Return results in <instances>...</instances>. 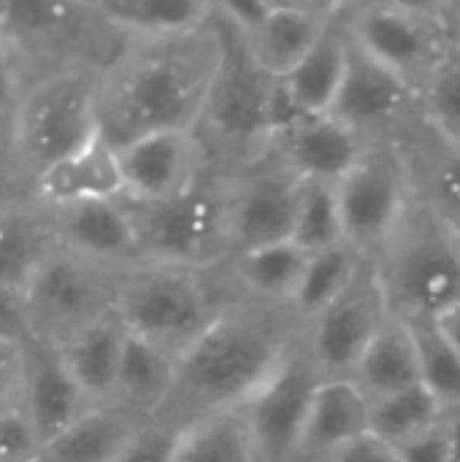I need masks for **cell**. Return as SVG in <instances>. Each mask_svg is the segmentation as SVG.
Segmentation results:
<instances>
[{"label":"cell","instance_id":"obj_9","mask_svg":"<svg viewBox=\"0 0 460 462\" xmlns=\"http://www.w3.org/2000/svg\"><path fill=\"white\" fill-rule=\"evenodd\" d=\"M333 187L344 244L361 257L377 260L412 203L399 149L393 143H371Z\"/></svg>","mask_w":460,"mask_h":462},{"label":"cell","instance_id":"obj_38","mask_svg":"<svg viewBox=\"0 0 460 462\" xmlns=\"http://www.w3.org/2000/svg\"><path fill=\"white\" fill-rule=\"evenodd\" d=\"M41 449V441L24 417V411L8 409L0 414V462H33Z\"/></svg>","mask_w":460,"mask_h":462},{"label":"cell","instance_id":"obj_16","mask_svg":"<svg viewBox=\"0 0 460 462\" xmlns=\"http://www.w3.org/2000/svg\"><path fill=\"white\" fill-rule=\"evenodd\" d=\"M114 152L122 173V198L133 203L174 198L217 171L198 130L152 133Z\"/></svg>","mask_w":460,"mask_h":462},{"label":"cell","instance_id":"obj_30","mask_svg":"<svg viewBox=\"0 0 460 462\" xmlns=\"http://www.w3.org/2000/svg\"><path fill=\"white\" fill-rule=\"evenodd\" d=\"M344 68H347V35L336 19L320 35V41L306 51V57L279 79L285 81L287 92L301 106V111L306 116H317L331 111L344 79Z\"/></svg>","mask_w":460,"mask_h":462},{"label":"cell","instance_id":"obj_23","mask_svg":"<svg viewBox=\"0 0 460 462\" xmlns=\"http://www.w3.org/2000/svg\"><path fill=\"white\" fill-rule=\"evenodd\" d=\"M33 198L41 206L122 198V173L117 152L98 135L76 154L46 168L33 181Z\"/></svg>","mask_w":460,"mask_h":462},{"label":"cell","instance_id":"obj_47","mask_svg":"<svg viewBox=\"0 0 460 462\" xmlns=\"http://www.w3.org/2000/svg\"><path fill=\"white\" fill-rule=\"evenodd\" d=\"M374 3H385L399 11H407V14H415V16H423V19L450 27L460 0H374Z\"/></svg>","mask_w":460,"mask_h":462},{"label":"cell","instance_id":"obj_3","mask_svg":"<svg viewBox=\"0 0 460 462\" xmlns=\"http://www.w3.org/2000/svg\"><path fill=\"white\" fill-rule=\"evenodd\" d=\"M92 0H0V43L22 87L57 70H103L125 46Z\"/></svg>","mask_w":460,"mask_h":462},{"label":"cell","instance_id":"obj_22","mask_svg":"<svg viewBox=\"0 0 460 462\" xmlns=\"http://www.w3.org/2000/svg\"><path fill=\"white\" fill-rule=\"evenodd\" d=\"M363 433H369V398L352 379H323L306 414L296 462L323 460Z\"/></svg>","mask_w":460,"mask_h":462},{"label":"cell","instance_id":"obj_12","mask_svg":"<svg viewBox=\"0 0 460 462\" xmlns=\"http://www.w3.org/2000/svg\"><path fill=\"white\" fill-rule=\"evenodd\" d=\"M339 24L355 46L396 70L415 89H420L453 41L447 24L374 0H350L339 16Z\"/></svg>","mask_w":460,"mask_h":462},{"label":"cell","instance_id":"obj_50","mask_svg":"<svg viewBox=\"0 0 460 462\" xmlns=\"http://www.w3.org/2000/svg\"><path fill=\"white\" fill-rule=\"evenodd\" d=\"M450 452H447V462H460V417L450 420Z\"/></svg>","mask_w":460,"mask_h":462},{"label":"cell","instance_id":"obj_44","mask_svg":"<svg viewBox=\"0 0 460 462\" xmlns=\"http://www.w3.org/2000/svg\"><path fill=\"white\" fill-rule=\"evenodd\" d=\"M174 447V433L146 425L141 436L125 449V455L114 462H168Z\"/></svg>","mask_w":460,"mask_h":462},{"label":"cell","instance_id":"obj_36","mask_svg":"<svg viewBox=\"0 0 460 462\" xmlns=\"http://www.w3.org/2000/svg\"><path fill=\"white\" fill-rule=\"evenodd\" d=\"M290 241L298 244L309 254L323 252L336 244H344L342 214H339V200H336L333 184L304 181Z\"/></svg>","mask_w":460,"mask_h":462},{"label":"cell","instance_id":"obj_2","mask_svg":"<svg viewBox=\"0 0 460 462\" xmlns=\"http://www.w3.org/2000/svg\"><path fill=\"white\" fill-rule=\"evenodd\" d=\"M296 341L266 306L222 309L176 357L171 390L149 425L179 433L211 414L244 406Z\"/></svg>","mask_w":460,"mask_h":462},{"label":"cell","instance_id":"obj_49","mask_svg":"<svg viewBox=\"0 0 460 462\" xmlns=\"http://www.w3.org/2000/svg\"><path fill=\"white\" fill-rule=\"evenodd\" d=\"M298 8L320 16V19H328V22H336L342 16V11L350 5V0H296Z\"/></svg>","mask_w":460,"mask_h":462},{"label":"cell","instance_id":"obj_11","mask_svg":"<svg viewBox=\"0 0 460 462\" xmlns=\"http://www.w3.org/2000/svg\"><path fill=\"white\" fill-rule=\"evenodd\" d=\"M323 374L306 344H293L274 374L241 406L255 462H296L306 414Z\"/></svg>","mask_w":460,"mask_h":462},{"label":"cell","instance_id":"obj_27","mask_svg":"<svg viewBox=\"0 0 460 462\" xmlns=\"http://www.w3.org/2000/svg\"><path fill=\"white\" fill-rule=\"evenodd\" d=\"M350 379L369 398V403L420 384V360L409 328L388 317V322L366 346Z\"/></svg>","mask_w":460,"mask_h":462},{"label":"cell","instance_id":"obj_41","mask_svg":"<svg viewBox=\"0 0 460 462\" xmlns=\"http://www.w3.org/2000/svg\"><path fill=\"white\" fill-rule=\"evenodd\" d=\"M22 393V344L0 338V414L19 406Z\"/></svg>","mask_w":460,"mask_h":462},{"label":"cell","instance_id":"obj_43","mask_svg":"<svg viewBox=\"0 0 460 462\" xmlns=\"http://www.w3.org/2000/svg\"><path fill=\"white\" fill-rule=\"evenodd\" d=\"M30 336H33V330H30V319H27L24 292L0 284V338L22 344Z\"/></svg>","mask_w":460,"mask_h":462},{"label":"cell","instance_id":"obj_33","mask_svg":"<svg viewBox=\"0 0 460 462\" xmlns=\"http://www.w3.org/2000/svg\"><path fill=\"white\" fill-rule=\"evenodd\" d=\"M445 417L447 409L423 382L369 403V430L390 447L404 444Z\"/></svg>","mask_w":460,"mask_h":462},{"label":"cell","instance_id":"obj_20","mask_svg":"<svg viewBox=\"0 0 460 462\" xmlns=\"http://www.w3.org/2000/svg\"><path fill=\"white\" fill-rule=\"evenodd\" d=\"M371 143L331 114L304 116L271 141L268 152L301 181L336 184Z\"/></svg>","mask_w":460,"mask_h":462},{"label":"cell","instance_id":"obj_7","mask_svg":"<svg viewBox=\"0 0 460 462\" xmlns=\"http://www.w3.org/2000/svg\"><path fill=\"white\" fill-rule=\"evenodd\" d=\"M125 203L136 225L138 257L146 263L198 268L230 252L228 171H211L190 189L165 200Z\"/></svg>","mask_w":460,"mask_h":462},{"label":"cell","instance_id":"obj_25","mask_svg":"<svg viewBox=\"0 0 460 462\" xmlns=\"http://www.w3.org/2000/svg\"><path fill=\"white\" fill-rule=\"evenodd\" d=\"M174 371H176V357L127 333L108 403L122 406L125 411L149 422L171 390Z\"/></svg>","mask_w":460,"mask_h":462},{"label":"cell","instance_id":"obj_45","mask_svg":"<svg viewBox=\"0 0 460 462\" xmlns=\"http://www.w3.org/2000/svg\"><path fill=\"white\" fill-rule=\"evenodd\" d=\"M19 95H22V79L0 43V146L8 143V127H11Z\"/></svg>","mask_w":460,"mask_h":462},{"label":"cell","instance_id":"obj_39","mask_svg":"<svg viewBox=\"0 0 460 462\" xmlns=\"http://www.w3.org/2000/svg\"><path fill=\"white\" fill-rule=\"evenodd\" d=\"M450 417L439 420L437 425H431L428 430L407 439L404 444L396 447L399 462H447L450 452Z\"/></svg>","mask_w":460,"mask_h":462},{"label":"cell","instance_id":"obj_1","mask_svg":"<svg viewBox=\"0 0 460 462\" xmlns=\"http://www.w3.org/2000/svg\"><path fill=\"white\" fill-rule=\"evenodd\" d=\"M222 35L217 19L171 38H127L98 73V133L119 149L163 130H198Z\"/></svg>","mask_w":460,"mask_h":462},{"label":"cell","instance_id":"obj_31","mask_svg":"<svg viewBox=\"0 0 460 462\" xmlns=\"http://www.w3.org/2000/svg\"><path fill=\"white\" fill-rule=\"evenodd\" d=\"M168 462H255L241 406L211 414L174 436Z\"/></svg>","mask_w":460,"mask_h":462},{"label":"cell","instance_id":"obj_42","mask_svg":"<svg viewBox=\"0 0 460 462\" xmlns=\"http://www.w3.org/2000/svg\"><path fill=\"white\" fill-rule=\"evenodd\" d=\"M27 200H33V181L16 165L11 152L0 146V214Z\"/></svg>","mask_w":460,"mask_h":462},{"label":"cell","instance_id":"obj_19","mask_svg":"<svg viewBox=\"0 0 460 462\" xmlns=\"http://www.w3.org/2000/svg\"><path fill=\"white\" fill-rule=\"evenodd\" d=\"M54 241L95 263H127L138 257L136 225L122 198L108 200H81L65 206H43Z\"/></svg>","mask_w":460,"mask_h":462},{"label":"cell","instance_id":"obj_10","mask_svg":"<svg viewBox=\"0 0 460 462\" xmlns=\"http://www.w3.org/2000/svg\"><path fill=\"white\" fill-rule=\"evenodd\" d=\"M24 306L33 336L60 344L79 328L108 314L114 309V292L100 265L57 244L30 276Z\"/></svg>","mask_w":460,"mask_h":462},{"label":"cell","instance_id":"obj_5","mask_svg":"<svg viewBox=\"0 0 460 462\" xmlns=\"http://www.w3.org/2000/svg\"><path fill=\"white\" fill-rule=\"evenodd\" d=\"M98 70H57L22 87L5 149L35 181L98 138Z\"/></svg>","mask_w":460,"mask_h":462},{"label":"cell","instance_id":"obj_13","mask_svg":"<svg viewBox=\"0 0 460 462\" xmlns=\"http://www.w3.org/2000/svg\"><path fill=\"white\" fill-rule=\"evenodd\" d=\"M304 181L271 152L228 171V244L230 254L290 241Z\"/></svg>","mask_w":460,"mask_h":462},{"label":"cell","instance_id":"obj_48","mask_svg":"<svg viewBox=\"0 0 460 462\" xmlns=\"http://www.w3.org/2000/svg\"><path fill=\"white\" fill-rule=\"evenodd\" d=\"M434 325H437V330L442 333V338H445V341L460 355V300L455 306L445 309V311L434 319Z\"/></svg>","mask_w":460,"mask_h":462},{"label":"cell","instance_id":"obj_51","mask_svg":"<svg viewBox=\"0 0 460 462\" xmlns=\"http://www.w3.org/2000/svg\"><path fill=\"white\" fill-rule=\"evenodd\" d=\"M266 5V11H277V8H290L296 5V0H260Z\"/></svg>","mask_w":460,"mask_h":462},{"label":"cell","instance_id":"obj_17","mask_svg":"<svg viewBox=\"0 0 460 462\" xmlns=\"http://www.w3.org/2000/svg\"><path fill=\"white\" fill-rule=\"evenodd\" d=\"M89 406L95 403H89V398L70 376L60 344L41 336L24 338L19 409L30 420L41 447L52 441L57 433H62Z\"/></svg>","mask_w":460,"mask_h":462},{"label":"cell","instance_id":"obj_37","mask_svg":"<svg viewBox=\"0 0 460 462\" xmlns=\"http://www.w3.org/2000/svg\"><path fill=\"white\" fill-rule=\"evenodd\" d=\"M418 95L423 119L460 141V43L455 38L426 76Z\"/></svg>","mask_w":460,"mask_h":462},{"label":"cell","instance_id":"obj_14","mask_svg":"<svg viewBox=\"0 0 460 462\" xmlns=\"http://www.w3.org/2000/svg\"><path fill=\"white\" fill-rule=\"evenodd\" d=\"M328 114L369 143H393L420 116V95L407 79L347 38V68Z\"/></svg>","mask_w":460,"mask_h":462},{"label":"cell","instance_id":"obj_28","mask_svg":"<svg viewBox=\"0 0 460 462\" xmlns=\"http://www.w3.org/2000/svg\"><path fill=\"white\" fill-rule=\"evenodd\" d=\"M92 5L127 38L184 35L214 16V0H92Z\"/></svg>","mask_w":460,"mask_h":462},{"label":"cell","instance_id":"obj_24","mask_svg":"<svg viewBox=\"0 0 460 462\" xmlns=\"http://www.w3.org/2000/svg\"><path fill=\"white\" fill-rule=\"evenodd\" d=\"M125 336L127 330L111 309L108 314L98 317L95 322L79 328L76 333L60 341L62 360L81 393L89 398V403L111 401Z\"/></svg>","mask_w":460,"mask_h":462},{"label":"cell","instance_id":"obj_34","mask_svg":"<svg viewBox=\"0 0 460 462\" xmlns=\"http://www.w3.org/2000/svg\"><path fill=\"white\" fill-rule=\"evenodd\" d=\"M366 257H361L350 244H336L323 252L309 254L304 276L290 298V306L301 317H317L331 300H336L347 284L355 279Z\"/></svg>","mask_w":460,"mask_h":462},{"label":"cell","instance_id":"obj_35","mask_svg":"<svg viewBox=\"0 0 460 462\" xmlns=\"http://www.w3.org/2000/svg\"><path fill=\"white\" fill-rule=\"evenodd\" d=\"M415 338L420 360V382L442 401V406L460 409V355L442 338L434 319L404 322Z\"/></svg>","mask_w":460,"mask_h":462},{"label":"cell","instance_id":"obj_21","mask_svg":"<svg viewBox=\"0 0 460 462\" xmlns=\"http://www.w3.org/2000/svg\"><path fill=\"white\" fill-rule=\"evenodd\" d=\"M149 422L114 403H95L46 441L33 462H114Z\"/></svg>","mask_w":460,"mask_h":462},{"label":"cell","instance_id":"obj_8","mask_svg":"<svg viewBox=\"0 0 460 462\" xmlns=\"http://www.w3.org/2000/svg\"><path fill=\"white\" fill-rule=\"evenodd\" d=\"M114 314L127 333L179 357L220 311L195 268L146 263L117 284Z\"/></svg>","mask_w":460,"mask_h":462},{"label":"cell","instance_id":"obj_26","mask_svg":"<svg viewBox=\"0 0 460 462\" xmlns=\"http://www.w3.org/2000/svg\"><path fill=\"white\" fill-rule=\"evenodd\" d=\"M331 27L328 19H320L298 5L268 11L249 32H241L252 60L268 76L290 73L306 51L320 41V35Z\"/></svg>","mask_w":460,"mask_h":462},{"label":"cell","instance_id":"obj_15","mask_svg":"<svg viewBox=\"0 0 460 462\" xmlns=\"http://www.w3.org/2000/svg\"><path fill=\"white\" fill-rule=\"evenodd\" d=\"M388 317L377 265L374 260H363L347 290L312 317L306 349L323 379H350Z\"/></svg>","mask_w":460,"mask_h":462},{"label":"cell","instance_id":"obj_4","mask_svg":"<svg viewBox=\"0 0 460 462\" xmlns=\"http://www.w3.org/2000/svg\"><path fill=\"white\" fill-rule=\"evenodd\" d=\"M374 265L399 322L437 319L460 300V233L415 198Z\"/></svg>","mask_w":460,"mask_h":462},{"label":"cell","instance_id":"obj_29","mask_svg":"<svg viewBox=\"0 0 460 462\" xmlns=\"http://www.w3.org/2000/svg\"><path fill=\"white\" fill-rule=\"evenodd\" d=\"M54 246L46 208L35 198L0 214V284L24 292L30 276Z\"/></svg>","mask_w":460,"mask_h":462},{"label":"cell","instance_id":"obj_46","mask_svg":"<svg viewBox=\"0 0 460 462\" xmlns=\"http://www.w3.org/2000/svg\"><path fill=\"white\" fill-rule=\"evenodd\" d=\"M214 11L241 32H249L268 14L260 0H214Z\"/></svg>","mask_w":460,"mask_h":462},{"label":"cell","instance_id":"obj_52","mask_svg":"<svg viewBox=\"0 0 460 462\" xmlns=\"http://www.w3.org/2000/svg\"><path fill=\"white\" fill-rule=\"evenodd\" d=\"M450 32H453V38L460 43V3L458 8H455V14H453V22H450Z\"/></svg>","mask_w":460,"mask_h":462},{"label":"cell","instance_id":"obj_18","mask_svg":"<svg viewBox=\"0 0 460 462\" xmlns=\"http://www.w3.org/2000/svg\"><path fill=\"white\" fill-rule=\"evenodd\" d=\"M418 203L460 233V141L445 135L423 114L393 141Z\"/></svg>","mask_w":460,"mask_h":462},{"label":"cell","instance_id":"obj_40","mask_svg":"<svg viewBox=\"0 0 460 462\" xmlns=\"http://www.w3.org/2000/svg\"><path fill=\"white\" fill-rule=\"evenodd\" d=\"M317 462H399V455H396V447H390L388 441H382L380 436L369 430L342 444L339 449H333L331 455H325Z\"/></svg>","mask_w":460,"mask_h":462},{"label":"cell","instance_id":"obj_32","mask_svg":"<svg viewBox=\"0 0 460 462\" xmlns=\"http://www.w3.org/2000/svg\"><path fill=\"white\" fill-rule=\"evenodd\" d=\"M309 252H304L293 241H277L255 249H244L233 254V273L236 279L268 303H279L293 298Z\"/></svg>","mask_w":460,"mask_h":462},{"label":"cell","instance_id":"obj_6","mask_svg":"<svg viewBox=\"0 0 460 462\" xmlns=\"http://www.w3.org/2000/svg\"><path fill=\"white\" fill-rule=\"evenodd\" d=\"M214 19L222 35V57L198 122V135L203 138L214 168L239 171L260 160L271 146L266 100L277 76H268L252 60L239 27L225 22L217 11Z\"/></svg>","mask_w":460,"mask_h":462}]
</instances>
